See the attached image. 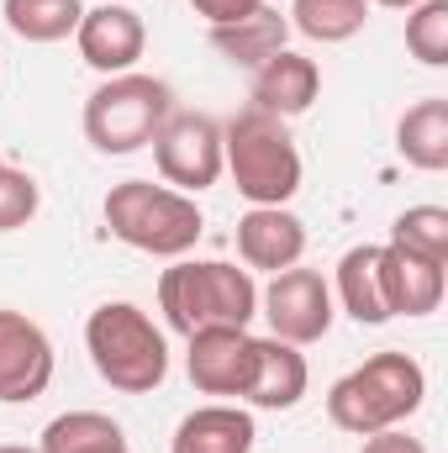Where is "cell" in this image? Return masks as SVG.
Wrapping results in <instances>:
<instances>
[{"mask_svg": "<svg viewBox=\"0 0 448 453\" xmlns=\"http://www.w3.org/2000/svg\"><path fill=\"white\" fill-rule=\"evenodd\" d=\"M158 311L180 338L201 327H248L259 317V285L222 258H174V269L158 274Z\"/></svg>", "mask_w": 448, "mask_h": 453, "instance_id": "6da1fadb", "label": "cell"}, {"mask_svg": "<svg viewBox=\"0 0 448 453\" xmlns=\"http://www.w3.org/2000/svg\"><path fill=\"white\" fill-rule=\"evenodd\" d=\"M428 395V374L412 353L401 348H385L375 358H364L359 369H348L328 390V417L333 427L353 433V438H369V433H385V427H401Z\"/></svg>", "mask_w": 448, "mask_h": 453, "instance_id": "7a4b0ae2", "label": "cell"}, {"mask_svg": "<svg viewBox=\"0 0 448 453\" xmlns=\"http://www.w3.org/2000/svg\"><path fill=\"white\" fill-rule=\"evenodd\" d=\"M222 174L248 206H285L301 190V153L280 116L243 106L222 127Z\"/></svg>", "mask_w": 448, "mask_h": 453, "instance_id": "3957f363", "label": "cell"}, {"mask_svg": "<svg viewBox=\"0 0 448 453\" xmlns=\"http://www.w3.org/2000/svg\"><path fill=\"white\" fill-rule=\"evenodd\" d=\"M85 348L96 374L121 395H148L169 374V342L153 327V317L132 301H106L85 322Z\"/></svg>", "mask_w": 448, "mask_h": 453, "instance_id": "277c9868", "label": "cell"}, {"mask_svg": "<svg viewBox=\"0 0 448 453\" xmlns=\"http://www.w3.org/2000/svg\"><path fill=\"white\" fill-rule=\"evenodd\" d=\"M106 226L116 242H127L137 253L185 258L201 242L206 217H201L196 196H180V190L153 185V180H121L106 196Z\"/></svg>", "mask_w": 448, "mask_h": 453, "instance_id": "5b68a950", "label": "cell"}, {"mask_svg": "<svg viewBox=\"0 0 448 453\" xmlns=\"http://www.w3.org/2000/svg\"><path fill=\"white\" fill-rule=\"evenodd\" d=\"M174 111V90L153 74H112L90 101H85V137L96 153H137L158 137V127Z\"/></svg>", "mask_w": 448, "mask_h": 453, "instance_id": "8992f818", "label": "cell"}, {"mask_svg": "<svg viewBox=\"0 0 448 453\" xmlns=\"http://www.w3.org/2000/svg\"><path fill=\"white\" fill-rule=\"evenodd\" d=\"M153 164L180 196H201L222 180V121L206 111H169L153 137Z\"/></svg>", "mask_w": 448, "mask_h": 453, "instance_id": "52a82bcc", "label": "cell"}, {"mask_svg": "<svg viewBox=\"0 0 448 453\" xmlns=\"http://www.w3.org/2000/svg\"><path fill=\"white\" fill-rule=\"evenodd\" d=\"M259 311L269 317V333L280 342H322L333 333V317H337V301H333V285L317 274V269H280L269 280V290H259Z\"/></svg>", "mask_w": 448, "mask_h": 453, "instance_id": "ba28073f", "label": "cell"}, {"mask_svg": "<svg viewBox=\"0 0 448 453\" xmlns=\"http://www.w3.org/2000/svg\"><path fill=\"white\" fill-rule=\"evenodd\" d=\"M48 385H53V342H48V333L27 311L0 306V401L21 406V401H37Z\"/></svg>", "mask_w": 448, "mask_h": 453, "instance_id": "9c48e42d", "label": "cell"}, {"mask_svg": "<svg viewBox=\"0 0 448 453\" xmlns=\"http://www.w3.org/2000/svg\"><path fill=\"white\" fill-rule=\"evenodd\" d=\"M253 358H259V338L248 327H201L190 333V353H185V369H190V385L201 395H248V380H253Z\"/></svg>", "mask_w": 448, "mask_h": 453, "instance_id": "30bf717a", "label": "cell"}, {"mask_svg": "<svg viewBox=\"0 0 448 453\" xmlns=\"http://www.w3.org/2000/svg\"><path fill=\"white\" fill-rule=\"evenodd\" d=\"M74 42H80V58H85L96 74L112 80V74H132V69H137V58H143V48H148V27H143V16H137L132 5L101 0L96 11L80 16Z\"/></svg>", "mask_w": 448, "mask_h": 453, "instance_id": "8fae6325", "label": "cell"}, {"mask_svg": "<svg viewBox=\"0 0 448 453\" xmlns=\"http://www.w3.org/2000/svg\"><path fill=\"white\" fill-rule=\"evenodd\" d=\"M317 96H322V69H317L306 53H290V48L274 53L269 64H259V69H253V85H248V101H253L259 111L280 116V121L312 111Z\"/></svg>", "mask_w": 448, "mask_h": 453, "instance_id": "7c38bea8", "label": "cell"}, {"mask_svg": "<svg viewBox=\"0 0 448 453\" xmlns=\"http://www.w3.org/2000/svg\"><path fill=\"white\" fill-rule=\"evenodd\" d=\"M301 253H306V222L285 206H253L237 222V258L248 269L280 274V269L301 264Z\"/></svg>", "mask_w": 448, "mask_h": 453, "instance_id": "4fadbf2b", "label": "cell"}, {"mask_svg": "<svg viewBox=\"0 0 448 453\" xmlns=\"http://www.w3.org/2000/svg\"><path fill=\"white\" fill-rule=\"evenodd\" d=\"M333 301L359 322L380 327L390 322V285H385V242H359L337 258V290Z\"/></svg>", "mask_w": 448, "mask_h": 453, "instance_id": "5bb4252c", "label": "cell"}, {"mask_svg": "<svg viewBox=\"0 0 448 453\" xmlns=\"http://www.w3.org/2000/svg\"><path fill=\"white\" fill-rule=\"evenodd\" d=\"M312 385V369H306V353L296 342H280V338H259V358H253V380H248V406L259 411H290L301 406Z\"/></svg>", "mask_w": 448, "mask_h": 453, "instance_id": "9a60e30c", "label": "cell"}, {"mask_svg": "<svg viewBox=\"0 0 448 453\" xmlns=\"http://www.w3.org/2000/svg\"><path fill=\"white\" fill-rule=\"evenodd\" d=\"M253 438H259L253 417L217 401V406L190 411V417L174 427L169 453H253Z\"/></svg>", "mask_w": 448, "mask_h": 453, "instance_id": "2e32d148", "label": "cell"}, {"mask_svg": "<svg viewBox=\"0 0 448 453\" xmlns=\"http://www.w3.org/2000/svg\"><path fill=\"white\" fill-rule=\"evenodd\" d=\"M385 285H390V317H428L444 306V264L412 258L385 242Z\"/></svg>", "mask_w": 448, "mask_h": 453, "instance_id": "e0dca14e", "label": "cell"}, {"mask_svg": "<svg viewBox=\"0 0 448 453\" xmlns=\"http://www.w3.org/2000/svg\"><path fill=\"white\" fill-rule=\"evenodd\" d=\"M285 37H290V21L274 5H259L253 16H243L232 27H212V48L232 64H243V69H259L274 53H285Z\"/></svg>", "mask_w": 448, "mask_h": 453, "instance_id": "ac0fdd59", "label": "cell"}, {"mask_svg": "<svg viewBox=\"0 0 448 453\" xmlns=\"http://www.w3.org/2000/svg\"><path fill=\"white\" fill-rule=\"evenodd\" d=\"M396 148H401V158L412 169H428V174L448 169V101L444 96H428V101H417L401 116Z\"/></svg>", "mask_w": 448, "mask_h": 453, "instance_id": "d6986e66", "label": "cell"}, {"mask_svg": "<svg viewBox=\"0 0 448 453\" xmlns=\"http://www.w3.org/2000/svg\"><path fill=\"white\" fill-rule=\"evenodd\" d=\"M37 453H127V433L106 411H64L42 427Z\"/></svg>", "mask_w": 448, "mask_h": 453, "instance_id": "ffe728a7", "label": "cell"}, {"mask_svg": "<svg viewBox=\"0 0 448 453\" xmlns=\"http://www.w3.org/2000/svg\"><path fill=\"white\" fill-rule=\"evenodd\" d=\"M0 16L21 42H64V37H74L85 5L80 0H5Z\"/></svg>", "mask_w": 448, "mask_h": 453, "instance_id": "44dd1931", "label": "cell"}, {"mask_svg": "<svg viewBox=\"0 0 448 453\" xmlns=\"http://www.w3.org/2000/svg\"><path fill=\"white\" fill-rule=\"evenodd\" d=\"M369 21V0H290V27L312 42H348Z\"/></svg>", "mask_w": 448, "mask_h": 453, "instance_id": "7402d4cb", "label": "cell"}, {"mask_svg": "<svg viewBox=\"0 0 448 453\" xmlns=\"http://www.w3.org/2000/svg\"><path fill=\"white\" fill-rule=\"evenodd\" d=\"M390 248L448 269V211L444 206H406L390 226Z\"/></svg>", "mask_w": 448, "mask_h": 453, "instance_id": "603a6c76", "label": "cell"}, {"mask_svg": "<svg viewBox=\"0 0 448 453\" xmlns=\"http://www.w3.org/2000/svg\"><path fill=\"white\" fill-rule=\"evenodd\" d=\"M406 48L417 64L444 69L448 64V0H422L406 11Z\"/></svg>", "mask_w": 448, "mask_h": 453, "instance_id": "cb8c5ba5", "label": "cell"}, {"mask_svg": "<svg viewBox=\"0 0 448 453\" xmlns=\"http://www.w3.org/2000/svg\"><path fill=\"white\" fill-rule=\"evenodd\" d=\"M37 206H42V190H37V180L27 174V169H11V164H0V232H16V226H27L37 217Z\"/></svg>", "mask_w": 448, "mask_h": 453, "instance_id": "d4e9b609", "label": "cell"}, {"mask_svg": "<svg viewBox=\"0 0 448 453\" xmlns=\"http://www.w3.org/2000/svg\"><path fill=\"white\" fill-rule=\"evenodd\" d=\"M190 5H196V16H201L206 27H232V21L253 16L259 5H269V0H190Z\"/></svg>", "mask_w": 448, "mask_h": 453, "instance_id": "484cf974", "label": "cell"}, {"mask_svg": "<svg viewBox=\"0 0 448 453\" xmlns=\"http://www.w3.org/2000/svg\"><path fill=\"white\" fill-rule=\"evenodd\" d=\"M359 453H428V443L422 438H406L401 427H385V433H369Z\"/></svg>", "mask_w": 448, "mask_h": 453, "instance_id": "4316f807", "label": "cell"}, {"mask_svg": "<svg viewBox=\"0 0 448 453\" xmlns=\"http://www.w3.org/2000/svg\"><path fill=\"white\" fill-rule=\"evenodd\" d=\"M375 5H390V11H412V5H422V0H375Z\"/></svg>", "mask_w": 448, "mask_h": 453, "instance_id": "83f0119b", "label": "cell"}, {"mask_svg": "<svg viewBox=\"0 0 448 453\" xmlns=\"http://www.w3.org/2000/svg\"><path fill=\"white\" fill-rule=\"evenodd\" d=\"M0 453H37V449H27V443H0Z\"/></svg>", "mask_w": 448, "mask_h": 453, "instance_id": "f1b7e54d", "label": "cell"}, {"mask_svg": "<svg viewBox=\"0 0 448 453\" xmlns=\"http://www.w3.org/2000/svg\"><path fill=\"white\" fill-rule=\"evenodd\" d=\"M0 164H5V158H0Z\"/></svg>", "mask_w": 448, "mask_h": 453, "instance_id": "f546056e", "label": "cell"}]
</instances>
